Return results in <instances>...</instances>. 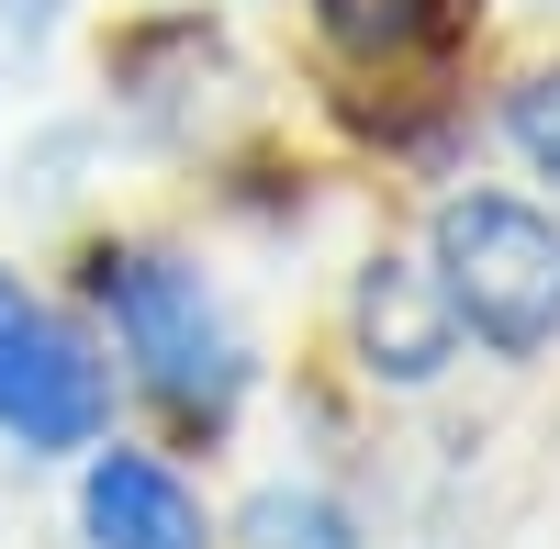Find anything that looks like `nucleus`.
<instances>
[{
	"instance_id": "obj_1",
	"label": "nucleus",
	"mask_w": 560,
	"mask_h": 549,
	"mask_svg": "<svg viewBox=\"0 0 560 549\" xmlns=\"http://www.w3.org/2000/svg\"><path fill=\"white\" fill-rule=\"evenodd\" d=\"M438 281L459 303V337L493 359H549L560 348V213L516 191H459L438 202Z\"/></svg>"
},
{
	"instance_id": "obj_2",
	"label": "nucleus",
	"mask_w": 560,
	"mask_h": 549,
	"mask_svg": "<svg viewBox=\"0 0 560 549\" xmlns=\"http://www.w3.org/2000/svg\"><path fill=\"white\" fill-rule=\"evenodd\" d=\"M102 314H113V337L135 348V371H147L179 416H224L247 382V359H236V326H224V303L202 292V269H179L158 247H124L102 258Z\"/></svg>"
},
{
	"instance_id": "obj_3",
	"label": "nucleus",
	"mask_w": 560,
	"mask_h": 549,
	"mask_svg": "<svg viewBox=\"0 0 560 549\" xmlns=\"http://www.w3.org/2000/svg\"><path fill=\"white\" fill-rule=\"evenodd\" d=\"M102 416H113V382H102V359H90V337H68L57 314L0 269V437L90 448Z\"/></svg>"
},
{
	"instance_id": "obj_4",
	"label": "nucleus",
	"mask_w": 560,
	"mask_h": 549,
	"mask_svg": "<svg viewBox=\"0 0 560 549\" xmlns=\"http://www.w3.org/2000/svg\"><path fill=\"white\" fill-rule=\"evenodd\" d=\"M348 326H359L370 382H438L459 359V303L438 281V258H370L348 292Z\"/></svg>"
},
{
	"instance_id": "obj_5",
	"label": "nucleus",
	"mask_w": 560,
	"mask_h": 549,
	"mask_svg": "<svg viewBox=\"0 0 560 549\" xmlns=\"http://www.w3.org/2000/svg\"><path fill=\"white\" fill-rule=\"evenodd\" d=\"M79 527H90V549H213L202 493L179 482L168 460H147V448H102V460H90Z\"/></svg>"
},
{
	"instance_id": "obj_6",
	"label": "nucleus",
	"mask_w": 560,
	"mask_h": 549,
	"mask_svg": "<svg viewBox=\"0 0 560 549\" xmlns=\"http://www.w3.org/2000/svg\"><path fill=\"white\" fill-rule=\"evenodd\" d=\"M314 23L348 45V57H415V45H427L438 23H448V0H314Z\"/></svg>"
},
{
	"instance_id": "obj_7",
	"label": "nucleus",
	"mask_w": 560,
	"mask_h": 549,
	"mask_svg": "<svg viewBox=\"0 0 560 549\" xmlns=\"http://www.w3.org/2000/svg\"><path fill=\"white\" fill-rule=\"evenodd\" d=\"M247 538H258V549H359V527L325 505V493H258V505H247Z\"/></svg>"
},
{
	"instance_id": "obj_8",
	"label": "nucleus",
	"mask_w": 560,
	"mask_h": 549,
	"mask_svg": "<svg viewBox=\"0 0 560 549\" xmlns=\"http://www.w3.org/2000/svg\"><path fill=\"white\" fill-rule=\"evenodd\" d=\"M504 135H516V157H527L538 179H560V68H538L516 102H504Z\"/></svg>"
}]
</instances>
